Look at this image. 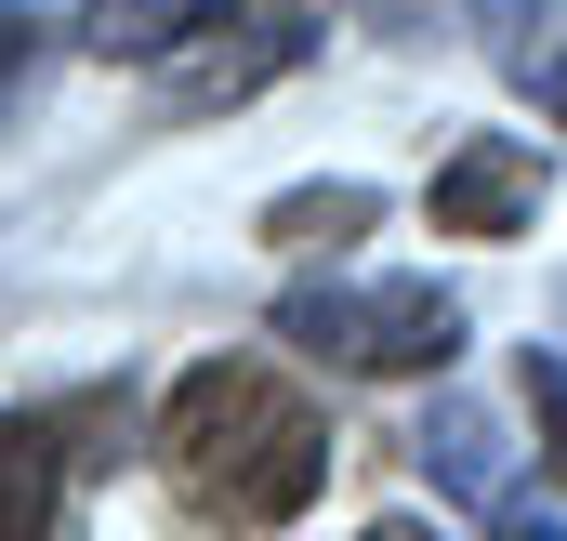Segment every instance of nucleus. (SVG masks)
I'll list each match as a JSON object with an SVG mask.
<instances>
[{
    "label": "nucleus",
    "instance_id": "nucleus-1",
    "mask_svg": "<svg viewBox=\"0 0 567 541\" xmlns=\"http://www.w3.org/2000/svg\"><path fill=\"white\" fill-rule=\"evenodd\" d=\"M158 476L212 529H290L330 489V422L265 357H198L172 384V409H158Z\"/></svg>",
    "mask_w": 567,
    "mask_h": 541
},
{
    "label": "nucleus",
    "instance_id": "nucleus-2",
    "mask_svg": "<svg viewBox=\"0 0 567 541\" xmlns=\"http://www.w3.org/2000/svg\"><path fill=\"white\" fill-rule=\"evenodd\" d=\"M278 344L330 357V370H370V384H435L462 357V304L435 277H303L278 304Z\"/></svg>",
    "mask_w": 567,
    "mask_h": 541
},
{
    "label": "nucleus",
    "instance_id": "nucleus-3",
    "mask_svg": "<svg viewBox=\"0 0 567 541\" xmlns=\"http://www.w3.org/2000/svg\"><path fill=\"white\" fill-rule=\"evenodd\" d=\"M423 212H435V238H515V225L542 212V145L528 133H462L435 159Z\"/></svg>",
    "mask_w": 567,
    "mask_h": 541
},
{
    "label": "nucleus",
    "instance_id": "nucleus-4",
    "mask_svg": "<svg viewBox=\"0 0 567 541\" xmlns=\"http://www.w3.org/2000/svg\"><path fill=\"white\" fill-rule=\"evenodd\" d=\"M212 27H225V13H212ZM303 40H317V27H303L290 0H265V13H238L225 40L172 53V67H158V93H172V106H238V93H265L278 67H303Z\"/></svg>",
    "mask_w": 567,
    "mask_h": 541
},
{
    "label": "nucleus",
    "instance_id": "nucleus-5",
    "mask_svg": "<svg viewBox=\"0 0 567 541\" xmlns=\"http://www.w3.org/2000/svg\"><path fill=\"white\" fill-rule=\"evenodd\" d=\"M423 476L449 489V502H475V516H502L515 502V449H502V422L475 397H435V422H423Z\"/></svg>",
    "mask_w": 567,
    "mask_h": 541
},
{
    "label": "nucleus",
    "instance_id": "nucleus-6",
    "mask_svg": "<svg viewBox=\"0 0 567 541\" xmlns=\"http://www.w3.org/2000/svg\"><path fill=\"white\" fill-rule=\"evenodd\" d=\"M53 516H66V449H53V422L0 409V541H53Z\"/></svg>",
    "mask_w": 567,
    "mask_h": 541
},
{
    "label": "nucleus",
    "instance_id": "nucleus-7",
    "mask_svg": "<svg viewBox=\"0 0 567 541\" xmlns=\"http://www.w3.org/2000/svg\"><path fill=\"white\" fill-rule=\"evenodd\" d=\"M225 0H80V40L93 53H185Z\"/></svg>",
    "mask_w": 567,
    "mask_h": 541
},
{
    "label": "nucleus",
    "instance_id": "nucleus-8",
    "mask_svg": "<svg viewBox=\"0 0 567 541\" xmlns=\"http://www.w3.org/2000/svg\"><path fill=\"white\" fill-rule=\"evenodd\" d=\"M370 212H383L370 185H290L278 212H265V238L278 252H343V238H370Z\"/></svg>",
    "mask_w": 567,
    "mask_h": 541
},
{
    "label": "nucleus",
    "instance_id": "nucleus-9",
    "mask_svg": "<svg viewBox=\"0 0 567 541\" xmlns=\"http://www.w3.org/2000/svg\"><path fill=\"white\" fill-rule=\"evenodd\" d=\"M40 53H53V13L0 0V133H13V106H27V80H40Z\"/></svg>",
    "mask_w": 567,
    "mask_h": 541
},
{
    "label": "nucleus",
    "instance_id": "nucleus-10",
    "mask_svg": "<svg viewBox=\"0 0 567 541\" xmlns=\"http://www.w3.org/2000/svg\"><path fill=\"white\" fill-rule=\"evenodd\" d=\"M515 384H528V422H542V462L567 476V357H542V344H528V370H515Z\"/></svg>",
    "mask_w": 567,
    "mask_h": 541
},
{
    "label": "nucleus",
    "instance_id": "nucleus-11",
    "mask_svg": "<svg viewBox=\"0 0 567 541\" xmlns=\"http://www.w3.org/2000/svg\"><path fill=\"white\" fill-rule=\"evenodd\" d=\"M502 541H567L555 516H528V502H502Z\"/></svg>",
    "mask_w": 567,
    "mask_h": 541
},
{
    "label": "nucleus",
    "instance_id": "nucleus-12",
    "mask_svg": "<svg viewBox=\"0 0 567 541\" xmlns=\"http://www.w3.org/2000/svg\"><path fill=\"white\" fill-rule=\"evenodd\" d=\"M370 541H449V529H410V516H396V529H370Z\"/></svg>",
    "mask_w": 567,
    "mask_h": 541
}]
</instances>
